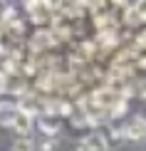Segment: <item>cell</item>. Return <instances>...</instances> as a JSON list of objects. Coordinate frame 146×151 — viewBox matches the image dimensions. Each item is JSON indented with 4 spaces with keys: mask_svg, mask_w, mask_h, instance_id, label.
<instances>
[{
    "mask_svg": "<svg viewBox=\"0 0 146 151\" xmlns=\"http://www.w3.org/2000/svg\"><path fill=\"white\" fill-rule=\"evenodd\" d=\"M27 12L35 22H45L52 15V5L50 0H27Z\"/></svg>",
    "mask_w": 146,
    "mask_h": 151,
    "instance_id": "obj_1",
    "label": "cell"
},
{
    "mask_svg": "<svg viewBox=\"0 0 146 151\" xmlns=\"http://www.w3.org/2000/svg\"><path fill=\"white\" fill-rule=\"evenodd\" d=\"M124 136L131 139V141H144L146 139V119L144 116L129 119V124L124 127Z\"/></svg>",
    "mask_w": 146,
    "mask_h": 151,
    "instance_id": "obj_2",
    "label": "cell"
},
{
    "mask_svg": "<svg viewBox=\"0 0 146 151\" xmlns=\"http://www.w3.org/2000/svg\"><path fill=\"white\" fill-rule=\"evenodd\" d=\"M12 129L17 131V134H30V129H32V119H30V111L25 109V106H17L15 109V116H12Z\"/></svg>",
    "mask_w": 146,
    "mask_h": 151,
    "instance_id": "obj_3",
    "label": "cell"
},
{
    "mask_svg": "<svg viewBox=\"0 0 146 151\" xmlns=\"http://www.w3.org/2000/svg\"><path fill=\"white\" fill-rule=\"evenodd\" d=\"M79 151H106V139L101 134H87L79 141Z\"/></svg>",
    "mask_w": 146,
    "mask_h": 151,
    "instance_id": "obj_4",
    "label": "cell"
},
{
    "mask_svg": "<svg viewBox=\"0 0 146 151\" xmlns=\"http://www.w3.org/2000/svg\"><path fill=\"white\" fill-rule=\"evenodd\" d=\"M37 124H40L42 134H47V136H57V131H60V119H57V114H42Z\"/></svg>",
    "mask_w": 146,
    "mask_h": 151,
    "instance_id": "obj_5",
    "label": "cell"
},
{
    "mask_svg": "<svg viewBox=\"0 0 146 151\" xmlns=\"http://www.w3.org/2000/svg\"><path fill=\"white\" fill-rule=\"evenodd\" d=\"M57 42V37L52 35V32H47V30H42V32H37L35 37H32V47L35 50H50Z\"/></svg>",
    "mask_w": 146,
    "mask_h": 151,
    "instance_id": "obj_6",
    "label": "cell"
},
{
    "mask_svg": "<svg viewBox=\"0 0 146 151\" xmlns=\"http://www.w3.org/2000/svg\"><path fill=\"white\" fill-rule=\"evenodd\" d=\"M131 25L134 22H141V20H146V0H136L134 3V8L129 10V17H126Z\"/></svg>",
    "mask_w": 146,
    "mask_h": 151,
    "instance_id": "obj_7",
    "label": "cell"
},
{
    "mask_svg": "<svg viewBox=\"0 0 146 151\" xmlns=\"http://www.w3.org/2000/svg\"><path fill=\"white\" fill-rule=\"evenodd\" d=\"M15 109H17V104H10V102H0V124H3V127H10V124H12Z\"/></svg>",
    "mask_w": 146,
    "mask_h": 151,
    "instance_id": "obj_8",
    "label": "cell"
},
{
    "mask_svg": "<svg viewBox=\"0 0 146 151\" xmlns=\"http://www.w3.org/2000/svg\"><path fill=\"white\" fill-rule=\"evenodd\" d=\"M50 5L57 8L60 12H65V15H69V12H77L79 0H50Z\"/></svg>",
    "mask_w": 146,
    "mask_h": 151,
    "instance_id": "obj_9",
    "label": "cell"
},
{
    "mask_svg": "<svg viewBox=\"0 0 146 151\" xmlns=\"http://www.w3.org/2000/svg\"><path fill=\"white\" fill-rule=\"evenodd\" d=\"M12 151H32V141H27V139L17 141L15 146H12Z\"/></svg>",
    "mask_w": 146,
    "mask_h": 151,
    "instance_id": "obj_10",
    "label": "cell"
},
{
    "mask_svg": "<svg viewBox=\"0 0 146 151\" xmlns=\"http://www.w3.org/2000/svg\"><path fill=\"white\" fill-rule=\"evenodd\" d=\"M136 62H139L141 67H146V47H141V50L136 52Z\"/></svg>",
    "mask_w": 146,
    "mask_h": 151,
    "instance_id": "obj_11",
    "label": "cell"
},
{
    "mask_svg": "<svg viewBox=\"0 0 146 151\" xmlns=\"http://www.w3.org/2000/svg\"><path fill=\"white\" fill-rule=\"evenodd\" d=\"M5 92H8V74L0 72V94H5Z\"/></svg>",
    "mask_w": 146,
    "mask_h": 151,
    "instance_id": "obj_12",
    "label": "cell"
},
{
    "mask_svg": "<svg viewBox=\"0 0 146 151\" xmlns=\"http://www.w3.org/2000/svg\"><path fill=\"white\" fill-rule=\"evenodd\" d=\"M139 97H141V99H146V79H141V82H139Z\"/></svg>",
    "mask_w": 146,
    "mask_h": 151,
    "instance_id": "obj_13",
    "label": "cell"
},
{
    "mask_svg": "<svg viewBox=\"0 0 146 151\" xmlns=\"http://www.w3.org/2000/svg\"><path fill=\"white\" fill-rule=\"evenodd\" d=\"M111 3H122V0H111Z\"/></svg>",
    "mask_w": 146,
    "mask_h": 151,
    "instance_id": "obj_14",
    "label": "cell"
},
{
    "mask_svg": "<svg viewBox=\"0 0 146 151\" xmlns=\"http://www.w3.org/2000/svg\"><path fill=\"white\" fill-rule=\"evenodd\" d=\"M0 37H3V27H0Z\"/></svg>",
    "mask_w": 146,
    "mask_h": 151,
    "instance_id": "obj_15",
    "label": "cell"
}]
</instances>
